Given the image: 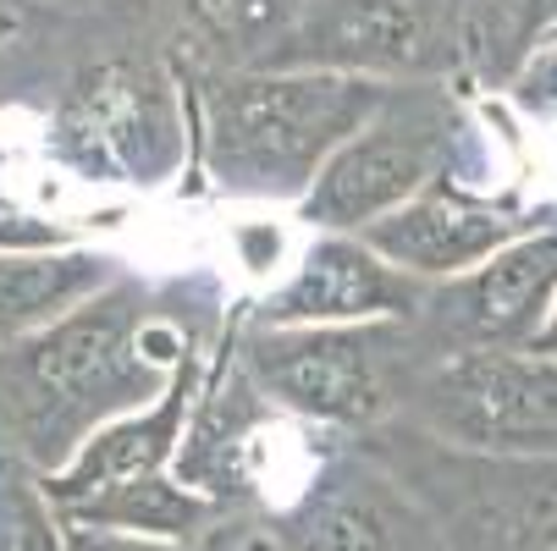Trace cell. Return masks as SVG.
Here are the masks:
<instances>
[{
  "label": "cell",
  "instance_id": "1",
  "mask_svg": "<svg viewBox=\"0 0 557 551\" xmlns=\"http://www.w3.org/2000/svg\"><path fill=\"white\" fill-rule=\"evenodd\" d=\"M149 314L144 287L122 276L50 331L0 348V447L55 475L95 430L149 409L172 380L144 342Z\"/></svg>",
  "mask_w": 557,
  "mask_h": 551
},
{
  "label": "cell",
  "instance_id": "2",
  "mask_svg": "<svg viewBox=\"0 0 557 551\" xmlns=\"http://www.w3.org/2000/svg\"><path fill=\"white\" fill-rule=\"evenodd\" d=\"M199 161L226 199L304 204L332 154L381 111L392 84L343 72H226L194 77Z\"/></svg>",
  "mask_w": 557,
  "mask_h": 551
},
{
  "label": "cell",
  "instance_id": "3",
  "mask_svg": "<svg viewBox=\"0 0 557 551\" xmlns=\"http://www.w3.org/2000/svg\"><path fill=\"white\" fill-rule=\"evenodd\" d=\"M237 359L265 403L326 436H370L404 414L409 380L431 359L414 321L375 326H237Z\"/></svg>",
  "mask_w": 557,
  "mask_h": 551
},
{
  "label": "cell",
  "instance_id": "4",
  "mask_svg": "<svg viewBox=\"0 0 557 551\" xmlns=\"http://www.w3.org/2000/svg\"><path fill=\"white\" fill-rule=\"evenodd\" d=\"M474 138L458 95L447 84H392L381 111L332 154L326 172L298 204L314 231H359L381 215L414 204L420 193L453 183L458 149Z\"/></svg>",
  "mask_w": 557,
  "mask_h": 551
},
{
  "label": "cell",
  "instance_id": "5",
  "mask_svg": "<svg viewBox=\"0 0 557 551\" xmlns=\"http://www.w3.org/2000/svg\"><path fill=\"white\" fill-rule=\"evenodd\" d=\"M359 441L442 518L453 551H557V458H474L404 419Z\"/></svg>",
  "mask_w": 557,
  "mask_h": 551
},
{
  "label": "cell",
  "instance_id": "6",
  "mask_svg": "<svg viewBox=\"0 0 557 551\" xmlns=\"http://www.w3.org/2000/svg\"><path fill=\"white\" fill-rule=\"evenodd\" d=\"M397 419L474 458H557V359L431 353Z\"/></svg>",
  "mask_w": 557,
  "mask_h": 551
},
{
  "label": "cell",
  "instance_id": "7",
  "mask_svg": "<svg viewBox=\"0 0 557 551\" xmlns=\"http://www.w3.org/2000/svg\"><path fill=\"white\" fill-rule=\"evenodd\" d=\"M188 105L177 77L154 61H100L77 72L55 111V154L89 183H138L154 188L188 166Z\"/></svg>",
  "mask_w": 557,
  "mask_h": 551
},
{
  "label": "cell",
  "instance_id": "8",
  "mask_svg": "<svg viewBox=\"0 0 557 551\" xmlns=\"http://www.w3.org/2000/svg\"><path fill=\"white\" fill-rule=\"evenodd\" d=\"M287 551H453L442 518L348 436L309 458L298 486L265 508Z\"/></svg>",
  "mask_w": 557,
  "mask_h": 551
},
{
  "label": "cell",
  "instance_id": "9",
  "mask_svg": "<svg viewBox=\"0 0 557 551\" xmlns=\"http://www.w3.org/2000/svg\"><path fill=\"white\" fill-rule=\"evenodd\" d=\"M265 72L447 84L463 72V28L453 0H298V23Z\"/></svg>",
  "mask_w": 557,
  "mask_h": 551
},
{
  "label": "cell",
  "instance_id": "10",
  "mask_svg": "<svg viewBox=\"0 0 557 551\" xmlns=\"http://www.w3.org/2000/svg\"><path fill=\"white\" fill-rule=\"evenodd\" d=\"M552 298H557V221H541L469 276L436 281L414 331L431 353H519L535 348Z\"/></svg>",
  "mask_w": 557,
  "mask_h": 551
},
{
  "label": "cell",
  "instance_id": "11",
  "mask_svg": "<svg viewBox=\"0 0 557 551\" xmlns=\"http://www.w3.org/2000/svg\"><path fill=\"white\" fill-rule=\"evenodd\" d=\"M431 281L386 265L354 231H314L293 271L244 314L249 326H375L420 321Z\"/></svg>",
  "mask_w": 557,
  "mask_h": 551
},
{
  "label": "cell",
  "instance_id": "12",
  "mask_svg": "<svg viewBox=\"0 0 557 551\" xmlns=\"http://www.w3.org/2000/svg\"><path fill=\"white\" fill-rule=\"evenodd\" d=\"M546 215L519 210V204H492L474 199L458 183H442L431 193H420L414 204L381 215L375 226H364L359 238L397 271H409L414 281H458L474 265H486L492 254H503L508 243H519L524 231H535Z\"/></svg>",
  "mask_w": 557,
  "mask_h": 551
},
{
  "label": "cell",
  "instance_id": "13",
  "mask_svg": "<svg viewBox=\"0 0 557 551\" xmlns=\"http://www.w3.org/2000/svg\"><path fill=\"white\" fill-rule=\"evenodd\" d=\"M205 370H210V353H188L166 391L154 398L149 409L138 414H122L111 419L106 430H95L77 458L55 475H45V491L55 508H72L106 486H122V480H144V475H172V463L183 452V436H188V419H194V403H199V386H205Z\"/></svg>",
  "mask_w": 557,
  "mask_h": 551
},
{
  "label": "cell",
  "instance_id": "14",
  "mask_svg": "<svg viewBox=\"0 0 557 551\" xmlns=\"http://www.w3.org/2000/svg\"><path fill=\"white\" fill-rule=\"evenodd\" d=\"M122 281L100 249H0V348L28 342Z\"/></svg>",
  "mask_w": 557,
  "mask_h": 551
},
{
  "label": "cell",
  "instance_id": "15",
  "mask_svg": "<svg viewBox=\"0 0 557 551\" xmlns=\"http://www.w3.org/2000/svg\"><path fill=\"white\" fill-rule=\"evenodd\" d=\"M61 518L84 524V529H122V535H144V540L199 546V535L221 513L205 497H194L177 475H144V480H122V486H106L84 502L61 508Z\"/></svg>",
  "mask_w": 557,
  "mask_h": 551
},
{
  "label": "cell",
  "instance_id": "16",
  "mask_svg": "<svg viewBox=\"0 0 557 551\" xmlns=\"http://www.w3.org/2000/svg\"><path fill=\"white\" fill-rule=\"evenodd\" d=\"M183 12L188 28L210 45L215 66L265 72L298 23V0H183Z\"/></svg>",
  "mask_w": 557,
  "mask_h": 551
},
{
  "label": "cell",
  "instance_id": "17",
  "mask_svg": "<svg viewBox=\"0 0 557 551\" xmlns=\"http://www.w3.org/2000/svg\"><path fill=\"white\" fill-rule=\"evenodd\" d=\"M0 551H66V518L45 491V475L0 447Z\"/></svg>",
  "mask_w": 557,
  "mask_h": 551
},
{
  "label": "cell",
  "instance_id": "18",
  "mask_svg": "<svg viewBox=\"0 0 557 551\" xmlns=\"http://www.w3.org/2000/svg\"><path fill=\"white\" fill-rule=\"evenodd\" d=\"M194 551H287L276 540V529L265 524V513H221Z\"/></svg>",
  "mask_w": 557,
  "mask_h": 551
},
{
  "label": "cell",
  "instance_id": "19",
  "mask_svg": "<svg viewBox=\"0 0 557 551\" xmlns=\"http://www.w3.org/2000/svg\"><path fill=\"white\" fill-rule=\"evenodd\" d=\"M66 551H194V546L144 540V535H122V529H84V524H66Z\"/></svg>",
  "mask_w": 557,
  "mask_h": 551
},
{
  "label": "cell",
  "instance_id": "20",
  "mask_svg": "<svg viewBox=\"0 0 557 551\" xmlns=\"http://www.w3.org/2000/svg\"><path fill=\"white\" fill-rule=\"evenodd\" d=\"M503 7V0H453V12H458V28H463V45H469V34L481 28L492 12Z\"/></svg>",
  "mask_w": 557,
  "mask_h": 551
},
{
  "label": "cell",
  "instance_id": "21",
  "mask_svg": "<svg viewBox=\"0 0 557 551\" xmlns=\"http://www.w3.org/2000/svg\"><path fill=\"white\" fill-rule=\"evenodd\" d=\"M23 34V0H0V50Z\"/></svg>",
  "mask_w": 557,
  "mask_h": 551
},
{
  "label": "cell",
  "instance_id": "22",
  "mask_svg": "<svg viewBox=\"0 0 557 551\" xmlns=\"http://www.w3.org/2000/svg\"><path fill=\"white\" fill-rule=\"evenodd\" d=\"M530 353H552L557 359V298H552V314H546V326H541V337H535Z\"/></svg>",
  "mask_w": 557,
  "mask_h": 551
}]
</instances>
